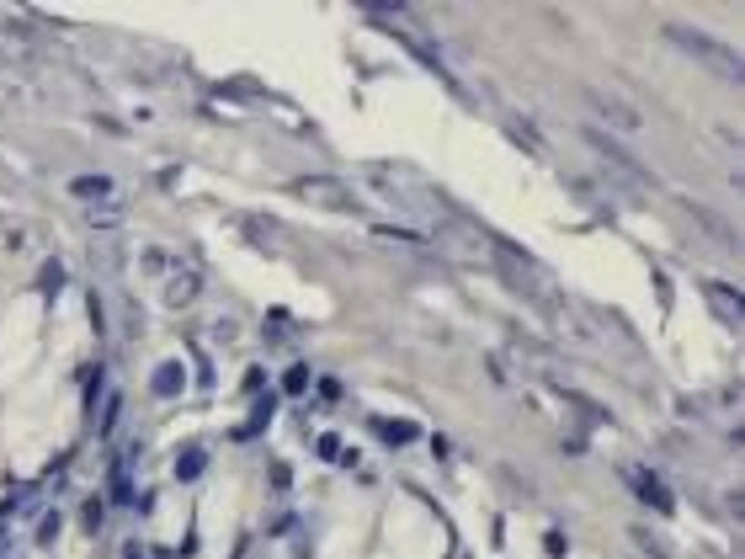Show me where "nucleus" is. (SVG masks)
Segmentation results:
<instances>
[{
  "label": "nucleus",
  "instance_id": "nucleus-1",
  "mask_svg": "<svg viewBox=\"0 0 745 559\" xmlns=\"http://www.w3.org/2000/svg\"><path fill=\"white\" fill-rule=\"evenodd\" d=\"M666 38L681 48V54H692V59H703L708 70L719 80H740V54L735 48H724L719 38H708V33H698V27H681V22H671Z\"/></svg>",
  "mask_w": 745,
  "mask_h": 559
},
{
  "label": "nucleus",
  "instance_id": "nucleus-2",
  "mask_svg": "<svg viewBox=\"0 0 745 559\" xmlns=\"http://www.w3.org/2000/svg\"><path fill=\"white\" fill-rule=\"evenodd\" d=\"M293 192L304 202H319V208H336V213H357L362 202L352 198V187L347 181H336V176H299L293 181Z\"/></svg>",
  "mask_w": 745,
  "mask_h": 559
},
{
  "label": "nucleus",
  "instance_id": "nucleus-3",
  "mask_svg": "<svg viewBox=\"0 0 745 559\" xmlns=\"http://www.w3.org/2000/svg\"><path fill=\"white\" fill-rule=\"evenodd\" d=\"M586 144H591V150H596L602 160H607L613 171H623L628 181H639V187H650V181H655V176H650V171H644L639 160L628 155V150L618 144V139H613V133H602V128H586Z\"/></svg>",
  "mask_w": 745,
  "mask_h": 559
},
{
  "label": "nucleus",
  "instance_id": "nucleus-4",
  "mask_svg": "<svg viewBox=\"0 0 745 559\" xmlns=\"http://www.w3.org/2000/svg\"><path fill=\"white\" fill-rule=\"evenodd\" d=\"M586 102H591V113H596L602 123H613L618 133H639V128H644V118H639V113H633L628 102H618V96H607V91H596V85L586 91Z\"/></svg>",
  "mask_w": 745,
  "mask_h": 559
},
{
  "label": "nucleus",
  "instance_id": "nucleus-5",
  "mask_svg": "<svg viewBox=\"0 0 745 559\" xmlns=\"http://www.w3.org/2000/svg\"><path fill=\"white\" fill-rule=\"evenodd\" d=\"M703 293H708V304L719 309V319H724V325H740V299L730 293V282H708Z\"/></svg>",
  "mask_w": 745,
  "mask_h": 559
},
{
  "label": "nucleus",
  "instance_id": "nucleus-6",
  "mask_svg": "<svg viewBox=\"0 0 745 559\" xmlns=\"http://www.w3.org/2000/svg\"><path fill=\"white\" fill-rule=\"evenodd\" d=\"M181 389H187V368H181V362H160V368H155V395L160 399H176Z\"/></svg>",
  "mask_w": 745,
  "mask_h": 559
},
{
  "label": "nucleus",
  "instance_id": "nucleus-7",
  "mask_svg": "<svg viewBox=\"0 0 745 559\" xmlns=\"http://www.w3.org/2000/svg\"><path fill=\"white\" fill-rule=\"evenodd\" d=\"M633 490H639V501H644V506H655V512H671V506H676V501H671V490L655 475H633Z\"/></svg>",
  "mask_w": 745,
  "mask_h": 559
},
{
  "label": "nucleus",
  "instance_id": "nucleus-8",
  "mask_svg": "<svg viewBox=\"0 0 745 559\" xmlns=\"http://www.w3.org/2000/svg\"><path fill=\"white\" fill-rule=\"evenodd\" d=\"M70 192L85 198V202H102V198H113V176H75Z\"/></svg>",
  "mask_w": 745,
  "mask_h": 559
},
{
  "label": "nucleus",
  "instance_id": "nucleus-9",
  "mask_svg": "<svg viewBox=\"0 0 745 559\" xmlns=\"http://www.w3.org/2000/svg\"><path fill=\"white\" fill-rule=\"evenodd\" d=\"M202 464H208V453H202V447H187V453L176 458V479H181V485L197 479V475H202Z\"/></svg>",
  "mask_w": 745,
  "mask_h": 559
},
{
  "label": "nucleus",
  "instance_id": "nucleus-10",
  "mask_svg": "<svg viewBox=\"0 0 745 559\" xmlns=\"http://www.w3.org/2000/svg\"><path fill=\"white\" fill-rule=\"evenodd\" d=\"M118 219H123V208H102V202H91V208H85V224H91V230H102V224L113 230Z\"/></svg>",
  "mask_w": 745,
  "mask_h": 559
},
{
  "label": "nucleus",
  "instance_id": "nucleus-11",
  "mask_svg": "<svg viewBox=\"0 0 745 559\" xmlns=\"http://www.w3.org/2000/svg\"><path fill=\"white\" fill-rule=\"evenodd\" d=\"M282 389H288V395H304V389H309V368H304V362H293V368L282 373Z\"/></svg>",
  "mask_w": 745,
  "mask_h": 559
},
{
  "label": "nucleus",
  "instance_id": "nucleus-12",
  "mask_svg": "<svg viewBox=\"0 0 745 559\" xmlns=\"http://www.w3.org/2000/svg\"><path fill=\"white\" fill-rule=\"evenodd\" d=\"M378 437H384V442H410V437H416V427H410V421H378Z\"/></svg>",
  "mask_w": 745,
  "mask_h": 559
},
{
  "label": "nucleus",
  "instance_id": "nucleus-13",
  "mask_svg": "<svg viewBox=\"0 0 745 559\" xmlns=\"http://www.w3.org/2000/svg\"><path fill=\"white\" fill-rule=\"evenodd\" d=\"M38 282H43V293H54V288L64 282V267H59V261H48V267L38 272Z\"/></svg>",
  "mask_w": 745,
  "mask_h": 559
},
{
  "label": "nucleus",
  "instance_id": "nucleus-14",
  "mask_svg": "<svg viewBox=\"0 0 745 559\" xmlns=\"http://www.w3.org/2000/svg\"><path fill=\"white\" fill-rule=\"evenodd\" d=\"M54 533H59V517H54V512H48V517L38 522V544H54Z\"/></svg>",
  "mask_w": 745,
  "mask_h": 559
},
{
  "label": "nucleus",
  "instance_id": "nucleus-15",
  "mask_svg": "<svg viewBox=\"0 0 745 559\" xmlns=\"http://www.w3.org/2000/svg\"><path fill=\"white\" fill-rule=\"evenodd\" d=\"M336 453H341V437H336V432H325V437H319V458H336Z\"/></svg>",
  "mask_w": 745,
  "mask_h": 559
},
{
  "label": "nucleus",
  "instance_id": "nucleus-16",
  "mask_svg": "<svg viewBox=\"0 0 745 559\" xmlns=\"http://www.w3.org/2000/svg\"><path fill=\"white\" fill-rule=\"evenodd\" d=\"M102 512H107V506H102V501H91V506H85V527H102Z\"/></svg>",
  "mask_w": 745,
  "mask_h": 559
},
{
  "label": "nucleus",
  "instance_id": "nucleus-17",
  "mask_svg": "<svg viewBox=\"0 0 745 559\" xmlns=\"http://www.w3.org/2000/svg\"><path fill=\"white\" fill-rule=\"evenodd\" d=\"M123 559H144V549H139V544H128V549H123Z\"/></svg>",
  "mask_w": 745,
  "mask_h": 559
}]
</instances>
